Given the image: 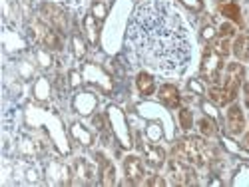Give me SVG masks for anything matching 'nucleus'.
Instances as JSON below:
<instances>
[{"label":"nucleus","mask_w":249,"mask_h":187,"mask_svg":"<svg viewBox=\"0 0 249 187\" xmlns=\"http://www.w3.org/2000/svg\"><path fill=\"white\" fill-rule=\"evenodd\" d=\"M128 48L136 62L160 74H181L192 60L188 26L170 0H146L134 10Z\"/></svg>","instance_id":"nucleus-1"},{"label":"nucleus","mask_w":249,"mask_h":187,"mask_svg":"<svg viewBox=\"0 0 249 187\" xmlns=\"http://www.w3.org/2000/svg\"><path fill=\"white\" fill-rule=\"evenodd\" d=\"M245 80V68L239 64V62H233V64L227 66L225 70V80H223V86H213L210 88V100L215 102L217 106H227L231 103L237 96L239 86L243 84Z\"/></svg>","instance_id":"nucleus-2"},{"label":"nucleus","mask_w":249,"mask_h":187,"mask_svg":"<svg viewBox=\"0 0 249 187\" xmlns=\"http://www.w3.org/2000/svg\"><path fill=\"white\" fill-rule=\"evenodd\" d=\"M174 153L178 157H181L183 161H188L192 165H197V168H203L212 161L213 157V150L210 143H205L201 137H183L176 141Z\"/></svg>","instance_id":"nucleus-3"},{"label":"nucleus","mask_w":249,"mask_h":187,"mask_svg":"<svg viewBox=\"0 0 249 187\" xmlns=\"http://www.w3.org/2000/svg\"><path fill=\"white\" fill-rule=\"evenodd\" d=\"M223 54H219L212 44L205 48L203 52V60H201V78L207 84H217L221 80V72H223Z\"/></svg>","instance_id":"nucleus-4"},{"label":"nucleus","mask_w":249,"mask_h":187,"mask_svg":"<svg viewBox=\"0 0 249 187\" xmlns=\"http://www.w3.org/2000/svg\"><path fill=\"white\" fill-rule=\"evenodd\" d=\"M168 173H170L172 181L178 185H197V181H199L196 170L192 168V163L183 161L178 155L168 161Z\"/></svg>","instance_id":"nucleus-5"},{"label":"nucleus","mask_w":249,"mask_h":187,"mask_svg":"<svg viewBox=\"0 0 249 187\" xmlns=\"http://www.w3.org/2000/svg\"><path fill=\"white\" fill-rule=\"evenodd\" d=\"M34 36H36V42H40L42 46H46V48H52V50H58L60 46H62V42H60V38L56 36V28L54 26H50V24H42V22H38L36 26H34Z\"/></svg>","instance_id":"nucleus-6"},{"label":"nucleus","mask_w":249,"mask_h":187,"mask_svg":"<svg viewBox=\"0 0 249 187\" xmlns=\"http://www.w3.org/2000/svg\"><path fill=\"white\" fill-rule=\"evenodd\" d=\"M124 171H126L128 181L134 183V185L142 183L143 177H146V170H143V163H142V159L136 157V155H130V157L124 159Z\"/></svg>","instance_id":"nucleus-7"},{"label":"nucleus","mask_w":249,"mask_h":187,"mask_svg":"<svg viewBox=\"0 0 249 187\" xmlns=\"http://www.w3.org/2000/svg\"><path fill=\"white\" fill-rule=\"evenodd\" d=\"M225 126H227V132L231 136H239L245 128V118H243V112L239 106H231L227 110V116H225Z\"/></svg>","instance_id":"nucleus-8"},{"label":"nucleus","mask_w":249,"mask_h":187,"mask_svg":"<svg viewBox=\"0 0 249 187\" xmlns=\"http://www.w3.org/2000/svg\"><path fill=\"white\" fill-rule=\"evenodd\" d=\"M140 150L143 152V155H146V159H148V163L152 165V168H161L163 165L165 153H163L161 148H158V145H154V143H148V141H142Z\"/></svg>","instance_id":"nucleus-9"},{"label":"nucleus","mask_w":249,"mask_h":187,"mask_svg":"<svg viewBox=\"0 0 249 187\" xmlns=\"http://www.w3.org/2000/svg\"><path fill=\"white\" fill-rule=\"evenodd\" d=\"M158 98H160V102L163 103V106H168V108H178L179 106V102H181V98H179V90L176 88V86H172V84H163L161 88H160V92H158Z\"/></svg>","instance_id":"nucleus-10"},{"label":"nucleus","mask_w":249,"mask_h":187,"mask_svg":"<svg viewBox=\"0 0 249 187\" xmlns=\"http://www.w3.org/2000/svg\"><path fill=\"white\" fill-rule=\"evenodd\" d=\"M42 16L48 20V24L54 26L56 30H64L66 28V20L62 16V10L54 4H44L42 6Z\"/></svg>","instance_id":"nucleus-11"},{"label":"nucleus","mask_w":249,"mask_h":187,"mask_svg":"<svg viewBox=\"0 0 249 187\" xmlns=\"http://www.w3.org/2000/svg\"><path fill=\"white\" fill-rule=\"evenodd\" d=\"M233 54L243 60V62H249V34H241L237 36L235 44H233Z\"/></svg>","instance_id":"nucleus-12"},{"label":"nucleus","mask_w":249,"mask_h":187,"mask_svg":"<svg viewBox=\"0 0 249 187\" xmlns=\"http://www.w3.org/2000/svg\"><path fill=\"white\" fill-rule=\"evenodd\" d=\"M154 88H156V84H154V78H152L150 74H146V72L138 74V90H140L143 96H150V94L154 92Z\"/></svg>","instance_id":"nucleus-13"},{"label":"nucleus","mask_w":249,"mask_h":187,"mask_svg":"<svg viewBox=\"0 0 249 187\" xmlns=\"http://www.w3.org/2000/svg\"><path fill=\"white\" fill-rule=\"evenodd\" d=\"M221 14L227 16V18H231L233 22H241V12H239V6L235 2H227L221 6Z\"/></svg>","instance_id":"nucleus-14"},{"label":"nucleus","mask_w":249,"mask_h":187,"mask_svg":"<svg viewBox=\"0 0 249 187\" xmlns=\"http://www.w3.org/2000/svg\"><path fill=\"white\" fill-rule=\"evenodd\" d=\"M199 132L203 134V136H215L217 134V128H215V123L210 119V118H203V119H199Z\"/></svg>","instance_id":"nucleus-15"},{"label":"nucleus","mask_w":249,"mask_h":187,"mask_svg":"<svg viewBox=\"0 0 249 187\" xmlns=\"http://www.w3.org/2000/svg\"><path fill=\"white\" fill-rule=\"evenodd\" d=\"M114 165L112 163H104V171H102V183L104 185H112L114 181H116V177H114Z\"/></svg>","instance_id":"nucleus-16"},{"label":"nucleus","mask_w":249,"mask_h":187,"mask_svg":"<svg viewBox=\"0 0 249 187\" xmlns=\"http://www.w3.org/2000/svg\"><path fill=\"white\" fill-rule=\"evenodd\" d=\"M179 119H181V126L188 130V128H192V121H190V110H181L179 112Z\"/></svg>","instance_id":"nucleus-17"},{"label":"nucleus","mask_w":249,"mask_h":187,"mask_svg":"<svg viewBox=\"0 0 249 187\" xmlns=\"http://www.w3.org/2000/svg\"><path fill=\"white\" fill-rule=\"evenodd\" d=\"M58 2L66 4V6H78V4H80V0H58Z\"/></svg>","instance_id":"nucleus-18"},{"label":"nucleus","mask_w":249,"mask_h":187,"mask_svg":"<svg viewBox=\"0 0 249 187\" xmlns=\"http://www.w3.org/2000/svg\"><path fill=\"white\" fill-rule=\"evenodd\" d=\"M245 100H247V106H249V80H247V84H245Z\"/></svg>","instance_id":"nucleus-19"},{"label":"nucleus","mask_w":249,"mask_h":187,"mask_svg":"<svg viewBox=\"0 0 249 187\" xmlns=\"http://www.w3.org/2000/svg\"><path fill=\"white\" fill-rule=\"evenodd\" d=\"M245 145L249 148V132H247V136H245Z\"/></svg>","instance_id":"nucleus-20"}]
</instances>
